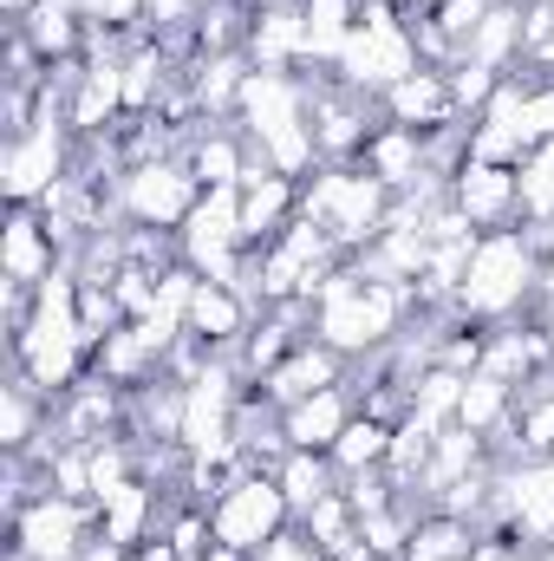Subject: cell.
Masks as SVG:
<instances>
[{
  "instance_id": "obj_1",
  "label": "cell",
  "mask_w": 554,
  "mask_h": 561,
  "mask_svg": "<svg viewBox=\"0 0 554 561\" xmlns=\"http://www.w3.org/2000/svg\"><path fill=\"white\" fill-rule=\"evenodd\" d=\"M412 320H417V287L366 280L353 268V255L320 280V294H313V340H326L353 366L372 359V353H385V346H399Z\"/></svg>"
},
{
  "instance_id": "obj_2",
  "label": "cell",
  "mask_w": 554,
  "mask_h": 561,
  "mask_svg": "<svg viewBox=\"0 0 554 561\" xmlns=\"http://www.w3.org/2000/svg\"><path fill=\"white\" fill-rule=\"evenodd\" d=\"M542 294V255L529 249L522 222L516 229H489L470 249V275L457 294V313L476 327H503V320H529Z\"/></svg>"
},
{
  "instance_id": "obj_3",
  "label": "cell",
  "mask_w": 554,
  "mask_h": 561,
  "mask_svg": "<svg viewBox=\"0 0 554 561\" xmlns=\"http://www.w3.org/2000/svg\"><path fill=\"white\" fill-rule=\"evenodd\" d=\"M300 209H307L313 222H326V236H333L346 255H359V249L385 229L392 190H385L372 170H359V163H320V170L307 176V190H300Z\"/></svg>"
},
{
  "instance_id": "obj_4",
  "label": "cell",
  "mask_w": 554,
  "mask_h": 561,
  "mask_svg": "<svg viewBox=\"0 0 554 561\" xmlns=\"http://www.w3.org/2000/svg\"><path fill=\"white\" fill-rule=\"evenodd\" d=\"M412 72H424V59H417V46H412L405 13L399 7H379V0H359V26H353V39L339 53L333 79L353 85V92H366V99H385Z\"/></svg>"
},
{
  "instance_id": "obj_5",
  "label": "cell",
  "mask_w": 554,
  "mask_h": 561,
  "mask_svg": "<svg viewBox=\"0 0 554 561\" xmlns=\"http://www.w3.org/2000/svg\"><path fill=\"white\" fill-rule=\"evenodd\" d=\"M92 542H99V503H79V496L46 490L7 516V556L20 561H79Z\"/></svg>"
},
{
  "instance_id": "obj_6",
  "label": "cell",
  "mask_w": 554,
  "mask_h": 561,
  "mask_svg": "<svg viewBox=\"0 0 554 561\" xmlns=\"http://www.w3.org/2000/svg\"><path fill=\"white\" fill-rule=\"evenodd\" d=\"M293 523V510H287V496H280L275 470H242L222 496H216V510H209V529H216V549H229V556H262L268 542H275L280 529Z\"/></svg>"
},
{
  "instance_id": "obj_7",
  "label": "cell",
  "mask_w": 554,
  "mask_h": 561,
  "mask_svg": "<svg viewBox=\"0 0 554 561\" xmlns=\"http://www.w3.org/2000/svg\"><path fill=\"white\" fill-rule=\"evenodd\" d=\"M112 203H118V222L170 229V236H176V229L189 222V209L203 203V183H196V170H189L183 157H150V163L118 170Z\"/></svg>"
},
{
  "instance_id": "obj_8",
  "label": "cell",
  "mask_w": 554,
  "mask_h": 561,
  "mask_svg": "<svg viewBox=\"0 0 554 561\" xmlns=\"http://www.w3.org/2000/svg\"><path fill=\"white\" fill-rule=\"evenodd\" d=\"M307 79H313V144H320V163H359L366 138L385 125L379 99L339 85L333 72H307Z\"/></svg>"
},
{
  "instance_id": "obj_9",
  "label": "cell",
  "mask_w": 554,
  "mask_h": 561,
  "mask_svg": "<svg viewBox=\"0 0 554 561\" xmlns=\"http://www.w3.org/2000/svg\"><path fill=\"white\" fill-rule=\"evenodd\" d=\"M235 125L249 131L255 150L280 131H293V125H313V79L287 72V66H255L242 99H235Z\"/></svg>"
},
{
  "instance_id": "obj_10",
  "label": "cell",
  "mask_w": 554,
  "mask_h": 561,
  "mask_svg": "<svg viewBox=\"0 0 554 561\" xmlns=\"http://www.w3.org/2000/svg\"><path fill=\"white\" fill-rule=\"evenodd\" d=\"M450 203L463 209V222L476 236L489 229H516L522 222V183H516V163H483L470 157L457 176H450Z\"/></svg>"
},
{
  "instance_id": "obj_11",
  "label": "cell",
  "mask_w": 554,
  "mask_h": 561,
  "mask_svg": "<svg viewBox=\"0 0 554 561\" xmlns=\"http://www.w3.org/2000/svg\"><path fill=\"white\" fill-rule=\"evenodd\" d=\"M66 268V249L46 222L39 203H7V229H0V280H20V287H39Z\"/></svg>"
},
{
  "instance_id": "obj_12",
  "label": "cell",
  "mask_w": 554,
  "mask_h": 561,
  "mask_svg": "<svg viewBox=\"0 0 554 561\" xmlns=\"http://www.w3.org/2000/svg\"><path fill=\"white\" fill-rule=\"evenodd\" d=\"M346 379H353V359H346V353H333L326 340H300V346H293V353L275 366V373H268V379H255V386H262L280 412H287L293 399H313V392L346 386Z\"/></svg>"
},
{
  "instance_id": "obj_13",
  "label": "cell",
  "mask_w": 554,
  "mask_h": 561,
  "mask_svg": "<svg viewBox=\"0 0 554 561\" xmlns=\"http://www.w3.org/2000/svg\"><path fill=\"white\" fill-rule=\"evenodd\" d=\"M353 419H359V386L346 379V386H326L313 399H293L280 412V431H287V450H333Z\"/></svg>"
},
{
  "instance_id": "obj_14",
  "label": "cell",
  "mask_w": 554,
  "mask_h": 561,
  "mask_svg": "<svg viewBox=\"0 0 554 561\" xmlns=\"http://www.w3.org/2000/svg\"><path fill=\"white\" fill-rule=\"evenodd\" d=\"M300 190H307V183L280 176L268 163L249 170V183H242V242H249V249H268L280 229L300 216Z\"/></svg>"
},
{
  "instance_id": "obj_15",
  "label": "cell",
  "mask_w": 554,
  "mask_h": 561,
  "mask_svg": "<svg viewBox=\"0 0 554 561\" xmlns=\"http://www.w3.org/2000/svg\"><path fill=\"white\" fill-rule=\"evenodd\" d=\"M163 510H170V496H163L150 477H131V483H118L112 496H99V536L118 542V549H143V542L163 529Z\"/></svg>"
},
{
  "instance_id": "obj_16",
  "label": "cell",
  "mask_w": 554,
  "mask_h": 561,
  "mask_svg": "<svg viewBox=\"0 0 554 561\" xmlns=\"http://www.w3.org/2000/svg\"><path fill=\"white\" fill-rule=\"evenodd\" d=\"M255 320H262L255 300L235 294V287H222V280H203L196 300H189V340H203L209 353H235V346L249 340Z\"/></svg>"
},
{
  "instance_id": "obj_17",
  "label": "cell",
  "mask_w": 554,
  "mask_h": 561,
  "mask_svg": "<svg viewBox=\"0 0 554 561\" xmlns=\"http://www.w3.org/2000/svg\"><path fill=\"white\" fill-rule=\"evenodd\" d=\"M359 170H372L392 196H405L417 183H430V144H424V131H412V125H379V131L366 138Z\"/></svg>"
},
{
  "instance_id": "obj_18",
  "label": "cell",
  "mask_w": 554,
  "mask_h": 561,
  "mask_svg": "<svg viewBox=\"0 0 554 561\" xmlns=\"http://www.w3.org/2000/svg\"><path fill=\"white\" fill-rule=\"evenodd\" d=\"M379 118L385 125H412V131H443V125H463L457 118V99H450V79L443 72H412V79H399L385 99H379Z\"/></svg>"
},
{
  "instance_id": "obj_19",
  "label": "cell",
  "mask_w": 554,
  "mask_h": 561,
  "mask_svg": "<svg viewBox=\"0 0 554 561\" xmlns=\"http://www.w3.org/2000/svg\"><path fill=\"white\" fill-rule=\"evenodd\" d=\"M46 431H53V399L26 373L7 366V386H0V450L7 457H33Z\"/></svg>"
},
{
  "instance_id": "obj_20",
  "label": "cell",
  "mask_w": 554,
  "mask_h": 561,
  "mask_svg": "<svg viewBox=\"0 0 554 561\" xmlns=\"http://www.w3.org/2000/svg\"><path fill=\"white\" fill-rule=\"evenodd\" d=\"M249 59H255V66H287V72L307 66V7H300V0H268V7H255Z\"/></svg>"
},
{
  "instance_id": "obj_21",
  "label": "cell",
  "mask_w": 554,
  "mask_h": 561,
  "mask_svg": "<svg viewBox=\"0 0 554 561\" xmlns=\"http://www.w3.org/2000/svg\"><path fill=\"white\" fill-rule=\"evenodd\" d=\"M157 373H163V359H157V346L138 333V320L118 327V333H105V340L92 346V379H105V386H118V392H138Z\"/></svg>"
},
{
  "instance_id": "obj_22",
  "label": "cell",
  "mask_w": 554,
  "mask_h": 561,
  "mask_svg": "<svg viewBox=\"0 0 554 561\" xmlns=\"http://www.w3.org/2000/svg\"><path fill=\"white\" fill-rule=\"evenodd\" d=\"M463 59H476V66H489V72L509 79L522 66V0H496L476 20V33L463 39Z\"/></svg>"
},
{
  "instance_id": "obj_23",
  "label": "cell",
  "mask_w": 554,
  "mask_h": 561,
  "mask_svg": "<svg viewBox=\"0 0 554 561\" xmlns=\"http://www.w3.org/2000/svg\"><path fill=\"white\" fill-rule=\"evenodd\" d=\"M300 7H307V66L300 72H333L359 26V0H300Z\"/></svg>"
},
{
  "instance_id": "obj_24",
  "label": "cell",
  "mask_w": 554,
  "mask_h": 561,
  "mask_svg": "<svg viewBox=\"0 0 554 561\" xmlns=\"http://www.w3.org/2000/svg\"><path fill=\"white\" fill-rule=\"evenodd\" d=\"M275 483H280V496H287V510H293V523H300L320 496L339 490V470H333L326 450H287V457L275 463Z\"/></svg>"
},
{
  "instance_id": "obj_25",
  "label": "cell",
  "mask_w": 554,
  "mask_h": 561,
  "mask_svg": "<svg viewBox=\"0 0 554 561\" xmlns=\"http://www.w3.org/2000/svg\"><path fill=\"white\" fill-rule=\"evenodd\" d=\"M476 523L470 516H450V510H424L412 529V549H405V561H470V549H476Z\"/></svg>"
},
{
  "instance_id": "obj_26",
  "label": "cell",
  "mask_w": 554,
  "mask_h": 561,
  "mask_svg": "<svg viewBox=\"0 0 554 561\" xmlns=\"http://www.w3.org/2000/svg\"><path fill=\"white\" fill-rule=\"evenodd\" d=\"M326 457H333V470H339V477H359V470H385V457H392V424L372 419V412H359V419L339 431V444H333Z\"/></svg>"
},
{
  "instance_id": "obj_27",
  "label": "cell",
  "mask_w": 554,
  "mask_h": 561,
  "mask_svg": "<svg viewBox=\"0 0 554 561\" xmlns=\"http://www.w3.org/2000/svg\"><path fill=\"white\" fill-rule=\"evenodd\" d=\"M300 529H307V542L320 549V556H346L353 542H359V510H353V496L346 490H333V496H320L307 516H300Z\"/></svg>"
},
{
  "instance_id": "obj_28",
  "label": "cell",
  "mask_w": 554,
  "mask_h": 561,
  "mask_svg": "<svg viewBox=\"0 0 554 561\" xmlns=\"http://www.w3.org/2000/svg\"><path fill=\"white\" fill-rule=\"evenodd\" d=\"M463 379H470V373H450V366H424V373L412 379V412H405V419L430 424V431L457 424V405H463Z\"/></svg>"
},
{
  "instance_id": "obj_29",
  "label": "cell",
  "mask_w": 554,
  "mask_h": 561,
  "mask_svg": "<svg viewBox=\"0 0 554 561\" xmlns=\"http://www.w3.org/2000/svg\"><path fill=\"white\" fill-rule=\"evenodd\" d=\"M443 79H450V99H457V118H463V125H476L483 105H489L496 85H503V72H489V66H476V59H457Z\"/></svg>"
},
{
  "instance_id": "obj_30",
  "label": "cell",
  "mask_w": 554,
  "mask_h": 561,
  "mask_svg": "<svg viewBox=\"0 0 554 561\" xmlns=\"http://www.w3.org/2000/svg\"><path fill=\"white\" fill-rule=\"evenodd\" d=\"M79 20H85L92 33H112V39H143L150 0H79Z\"/></svg>"
},
{
  "instance_id": "obj_31",
  "label": "cell",
  "mask_w": 554,
  "mask_h": 561,
  "mask_svg": "<svg viewBox=\"0 0 554 561\" xmlns=\"http://www.w3.org/2000/svg\"><path fill=\"white\" fill-rule=\"evenodd\" d=\"M554 450V392L516 412V457H549Z\"/></svg>"
},
{
  "instance_id": "obj_32",
  "label": "cell",
  "mask_w": 554,
  "mask_h": 561,
  "mask_svg": "<svg viewBox=\"0 0 554 561\" xmlns=\"http://www.w3.org/2000/svg\"><path fill=\"white\" fill-rule=\"evenodd\" d=\"M255 561H326V556L307 542V529H300V523H287V529H280V536H275V542H268Z\"/></svg>"
},
{
  "instance_id": "obj_33",
  "label": "cell",
  "mask_w": 554,
  "mask_h": 561,
  "mask_svg": "<svg viewBox=\"0 0 554 561\" xmlns=\"http://www.w3.org/2000/svg\"><path fill=\"white\" fill-rule=\"evenodd\" d=\"M529 138L554 144V85H529Z\"/></svg>"
},
{
  "instance_id": "obj_34",
  "label": "cell",
  "mask_w": 554,
  "mask_h": 561,
  "mask_svg": "<svg viewBox=\"0 0 554 561\" xmlns=\"http://www.w3.org/2000/svg\"><path fill=\"white\" fill-rule=\"evenodd\" d=\"M496 561H535V556H529V549H516V542H509V549H503V556H496Z\"/></svg>"
},
{
  "instance_id": "obj_35",
  "label": "cell",
  "mask_w": 554,
  "mask_h": 561,
  "mask_svg": "<svg viewBox=\"0 0 554 561\" xmlns=\"http://www.w3.org/2000/svg\"><path fill=\"white\" fill-rule=\"evenodd\" d=\"M529 556H535V561H554V542H549V549H529Z\"/></svg>"
},
{
  "instance_id": "obj_36",
  "label": "cell",
  "mask_w": 554,
  "mask_h": 561,
  "mask_svg": "<svg viewBox=\"0 0 554 561\" xmlns=\"http://www.w3.org/2000/svg\"><path fill=\"white\" fill-rule=\"evenodd\" d=\"M379 7H399V13H405V7H412V0H379Z\"/></svg>"
}]
</instances>
